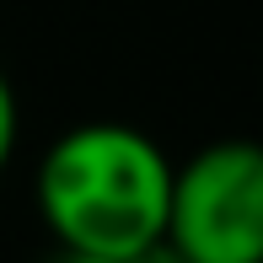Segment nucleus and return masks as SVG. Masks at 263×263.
Here are the masks:
<instances>
[{"label": "nucleus", "mask_w": 263, "mask_h": 263, "mask_svg": "<svg viewBox=\"0 0 263 263\" xmlns=\"http://www.w3.org/2000/svg\"><path fill=\"white\" fill-rule=\"evenodd\" d=\"M129 263H183V258H177V253H172L166 242H156V247H145V253H135Z\"/></svg>", "instance_id": "obj_4"}, {"label": "nucleus", "mask_w": 263, "mask_h": 263, "mask_svg": "<svg viewBox=\"0 0 263 263\" xmlns=\"http://www.w3.org/2000/svg\"><path fill=\"white\" fill-rule=\"evenodd\" d=\"M43 263H113V258H91V253H65V247H59L54 258H43Z\"/></svg>", "instance_id": "obj_5"}, {"label": "nucleus", "mask_w": 263, "mask_h": 263, "mask_svg": "<svg viewBox=\"0 0 263 263\" xmlns=\"http://www.w3.org/2000/svg\"><path fill=\"white\" fill-rule=\"evenodd\" d=\"M16 135H22V107H16V91H11V76L0 70V172L16 151Z\"/></svg>", "instance_id": "obj_3"}, {"label": "nucleus", "mask_w": 263, "mask_h": 263, "mask_svg": "<svg viewBox=\"0 0 263 263\" xmlns=\"http://www.w3.org/2000/svg\"><path fill=\"white\" fill-rule=\"evenodd\" d=\"M161 242L183 263H263V156L215 140L172 166Z\"/></svg>", "instance_id": "obj_2"}, {"label": "nucleus", "mask_w": 263, "mask_h": 263, "mask_svg": "<svg viewBox=\"0 0 263 263\" xmlns=\"http://www.w3.org/2000/svg\"><path fill=\"white\" fill-rule=\"evenodd\" d=\"M172 161L135 124H76L38 161V215L65 253L129 263L161 242Z\"/></svg>", "instance_id": "obj_1"}]
</instances>
